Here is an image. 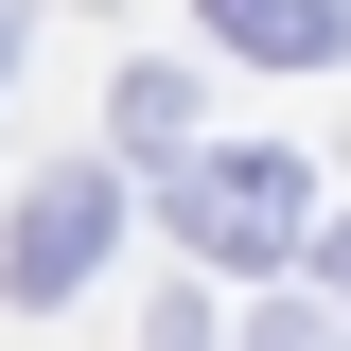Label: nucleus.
I'll list each match as a JSON object with an SVG mask.
<instances>
[{
    "instance_id": "f257e3e1",
    "label": "nucleus",
    "mask_w": 351,
    "mask_h": 351,
    "mask_svg": "<svg viewBox=\"0 0 351 351\" xmlns=\"http://www.w3.org/2000/svg\"><path fill=\"white\" fill-rule=\"evenodd\" d=\"M176 228L228 263V281H263V263H299V228H316V176L299 158H176Z\"/></svg>"
},
{
    "instance_id": "f03ea898",
    "label": "nucleus",
    "mask_w": 351,
    "mask_h": 351,
    "mask_svg": "<svg viewBox=\"0 0 351 351\" xmlns=\"http://www.w3.org/2000/svg\"><path fill=\"white\" fill-rule=\"evenodd\" d=\"M106 246H123V176H106V158H71V176H36V193H18L0 299H18V316H53V299H71V281H88Z\"/></svg>"
},
{
    "instance_id": "7ed1b4c3",
    "label": "nucleus",
    "mask_w": 351,
    "mask_h": 351,
    "mask_svg": "<svg viewBox=\"0 0 351 351\" xmlns=\"http://www.w3.org/2000/svg\"><path fill=\"white\" fill-rule=\"evenodd\" d=\"M193 18H211V36H228V53H263V71H316V53H334V36H351L334 0H193Z\"/></svg>"
},
{
    "instance_id": "20e7f679",
    "label": "nucleus",
    "mask_w": 351,
    "mask_h": 351,
    "mask_svg": "<svg viewBox=\"0 0 351 351\" xmlns=\"http://www.w3.org/2000/svg\"><path fill=\"white\" fill-rule=\"evenodd\" d=\"M123 141L176 158V141H193V88H176V71H123Z\"/></svg>"
},
{
    "instance_id": "39448f33",
    "label": "nucleus",
    "mask_w": 351,
    "mask_h": 351,
    "mask_svg": "<svg viewBox=\"0 0 351 351\" xmlns=\"http://www.w3.org/2000/svg\"><path fill=\"white\" fill-rule=\"evenodd\" d=\"M158 351H211V299H158Z\"/></svg>"
},
{
    "instance_id": "423d86ee",
    "label": "nucleus",
    "mask_w": 351,
    "mask_h": 351,
    "mask_svg": "<svg viewBox=\"0 0 351 351\" xmlns=\"http://www.w3.org/2000/svg\"><path fill=\"white\" fill-rule=\"evenodd\" d=\"M316 263H334V299H351V228H334V246H316Z\"/></svg>"
},
{
    "instance_id": "0eeeda50",
    "label": "nucleus",
    "mask_w": 351,
    "mask_h": 351,
    "mask_svg": "<svg viewBox=\"0 0 351 351\" xmlns=\"http://www.w3.org/2000/svg\"><path fill=\"white\" fill-rule=\"evenodd\" d=\"M0 71H18V0H0Z\"/></svg>"
},
{
    "instance_id": "6e6552de",
    "label": "nucleus",
    "mask_w": 351,
    "mask_h": 351,
    "mask_svg": "<svg viewBox=\"0 0 351 351\" xmlns=\"http://www.w3.org/2000/svg\"><path fill=\"white\" fill-rule=\"evenodd\" d=\"M334 18H351V0H334Z\"/></svg>"
}]
</instances>
